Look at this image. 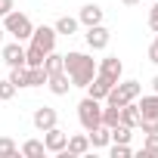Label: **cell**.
I'll return each mask as SVG.
<instances>
[{
    "label": "cell",
    "mask_w": 158,
    "mask_h": 158,
    "mask_svg": "<svg viewBox=\"0 0 158 158\" xmlns=\"http://www.w3.org/2000/svg\"><path fill=\"white\" fill-rule=\"evenodd\" d=\"M16 10V3H13V0H0V19H3L6 13H13Z\"/></svg>",
    "instance_id": "cell-31"
},
{
    "label": "cell",
    "mask_w": 158,
    "mask_h": 158,
    "mask_svg": "<svg viewBox=\"0 0 158 158\" xmlns=\"http://www.w3.org/2000/svg\"><path fill=\"white\" fill-rule=\"evenodd\" d=\"M77 22L81 25H99L102 22V6L99 3H87V6H81V13H77Z\"/></svg>",
    "instance_id": "cell-12"
},
{
    "label": "cell",
    "mask_w": 158,
    "mask_h": 158,
    "mask_svg": "<svg viewBox=\"0 0 158 158\" xmlns=\"http://www.w3.org/2000/svg\"><path fill=\"white\" fill-rule=\"evenodd\" d=\"M121 3H124V6H136V3H139V0H121Z\"/></svg>",
    "instance_id": "cell-32"
},
{
    "label": "cell",
    "mask_w": 158,
    "mask_h": 158,
    "mask_svg": "<svg viewBox=\"0 0 158 158\" xmlns=\"http://www.w3.org/2000/svg\"><path fill=\"white\" fill-rule=\"evenodd\" d=\"M149 28H152V31L158 34V3H155V6L149 10Z\"/></svg>",
    "instance_id": "cell-29"
},
{
    "label": "cell",
    "mask_w": 158,
    "mask_h": 158,
    "mask_svg": "<svg viewBox=\"0 0 158 158\" xmlns=\"http://www.w3.org/2000/svg\"><path fill=\"white\" fill-rule=\"evenodd\" d=\"M90 152V139H87V133H71L68 136V143H65V155H87Z\"/></svg>",
    "instance_id": "cell-11"
},
{
    "label": "cell",
    "mask_w": 158,
    "mask_h": 158,
    "mask_svg": "<svg viewBox=\"0 0 158 158\" xmlns=\"http://www.w3.org/2000/svg\"><path fill=\"white\" fill-rule=\"evenodd\" d=\"M47 87H50V93H56V96H65V93L71 90V77H68L65 71L47 74Z\"/></svg>",
    "instance_id": "cell-10"
},
{
    "label": "cell",
    "mask_w": 158,
    "mask_h": 158,
    "mask_svg": "<svg viewBox=\"0 0 158 158\" xmlns=\"http://www.w3.org/2000/svg\"><path fill=\"white\" fill-rule=\"evenodd\" d=\"M139 93H143V84H139V81H118V84L106 93V99H102V102H109V106H118V109H121V106L133 102Z\"/></svg>",
    "instance_id": "cell-2"
},
{
    "label": "cell",
    "mask_w": 158,
    "mask_h": 158,
    "mask_svg": "<svg viewBox=\"0 0 158 158\" xmlns=\"http://www.w3.org/2000/svg\"><path fill=\"white\" fill-rule=\"evenodd\" d=\"M109 130H112V143H130V136H133L127 124H115V127H109Z\"/></svg>",
    "instance_id": "cell-23"
},
{
    "label": "cell",
    "mask_w": 158,
    "mask_h": 158,
    "mask_svg": "<svg viewBox=\"0 0 158 158\" xmlns=\"http://www.w3.org/2000/svg\"><path fill=\"white\" fill-rule=\"evenodd\" d=\"M96 74H102L106 81L115 87V84L121 81V74H124V65H121V59H118V56H106V59L96 65Z\"/></svg>",
    "instance_id": "cell-5"
},
{
    "label": "cell",
    "mask_w": 158,
    "mask_h": 158,
    "mask_svg": "<svg viewBox=\"0 0 158 158\" xmlns=\"http://www.w3.org/2000/svg\"><path fill=\"white\" fill-rule=\"evenodd\" d=\"M65 143H68V133H65V130H59V127H50V130H44V146H47V152L59 155V152L65 149Z\"/></svg>",
    "instance_id": "cell-7"
},
{
    "label": "cell",
    "mask_w": 158,
    "mask_h": 158,
    "mask_svg": "<svg viewBox=\"0 0 158 158\" xmlns=\"http://www.w3.org/2000/svg\"><path fill=\"white\" fill-rule=\"evenodd\" d=\"M13 96H16V84L10 81V77H3V81H0V102H6Z\"/></svg>",
    "instance_id": "cell-27"
},
{
    "label": "cell",
    "mask_w": 158,
    "mask_h": 158,
    "mask_svg": "<svg viewBox=\"0 0 158 158\" xmlns=\"http://www.w3.org/2000/svg\"><path fill=\"white\" fill-rule=\"evenodd\" d=\"M136 106H139V118H158V93L143 96V102H136Z\"/></svg>",
    "instance_id": "cell-16"
},
{
    "label": "cell",
    "mask_w": 158,
    "mask_h": 158,
    "mask_svg": "<svg viewBox=\"0 0 158 158\" xmlns=\"http://www.w3.org/2000/svg\"><path fill=\"white\" fill-rule=\"evenodd\" d=\"M121 124H127L130 130L139 127V106H136V99L127 102V106H121Z\"/></svg>",
    "instance_id": "cell-15"
},
{
    "label": "cell",
    "mask_w": 158,
    "mask_h": 158,
    "mask_svg": "<svg viewBox=\"0 0 158 158\" xmlns=\"http://www.w3.org/2000/svg\"><path fill=\"white\" fill-rule=\"evenodd\" d=\"M47 152V146L40 143V139H28L25 146H22V155H28V158H40Z\"/></svg>",
    "instance_id": "cell-22"
},
{
    "label": "cell",
    "mask_w": 158,
    "mask_h": 158,
    "mask_svg": "<svg viewBox=\"0 0 158 158\" xmlns=\"http://www.w3.org/2000/svg\"><path fill=\"white\" fill-rule=\"evenodd\" d=\"M84 90H87V96H93V99H99V102H102V99H106V93L112 90V84L106 81L102 74H96V77H93V81H90Z\"/></svg>",
    "instance_id": "cell-14"
},
{
    "label": "cell",
    "mask_w": 158,
    "mask_h": 158,
    "mask_svg": "<svg viewBox=\"0 0 158 158\" xmlns=\"http://www.w3.org/2000/svg\"><path fill=\"white\" fill-rule=\"evenodd\" d=\"M44 68H47V74H56V71H65V62H62V56L59 53H47V59H44Z\"/></svg>",
    "instance_id": "cell-19"
},
{
    "label": "cell",
    "mask_w": 158,
    "mask_h": 158,
    "mask_svg": "<svg viewBox=\"0 0 158 158\" xmlns=\"http://www.w3.org/2000/svg\"><path fill=\"white\" fill-rule=\"evenodd\" d=\"M152 90H155V93H158V74H155V77H152Z\"/></svg>",
    "instance_id": "cell-33"
},
{
    "label": "cell",
    "mask_w": 158,
    "mask_h": 158,
    "mask_svg": "<svg viewBox=\"0 0 158 158\" xmlns=\"http://www.w3.org/2000/svg\"><path fill=\"white\" fill-rule=\"evenodd\" d=\"M84 40H87V47H90V50H106V47H109V40H112V34H109V28L99 22V25H90V28H87Z\"/></svg>",
    "instance_id": "cell-6"
},
{
    "label": "cell",
    "mask_w": 158,
    "mask_h": 158,
    "mask_svg": "<svg viewBox=\"0 0 158 158\" xmlns=\"http://www.w3.org/2000/svg\"><path fill=\"white\" fill-rule=\"evenodd\" d=\"M47 84V68L44 65H28V87H44Z\"/></svg>",
    "instance_id": "cell-18"
},
{
    "label": "cell",
    "mask_w": 158,
    "mask_h": 158,
    "mask_svg": "<svg viewBox=\"0 0 158 158\" xmlns=\"http://www.w3.org/2000/svg\"><path fill=\"white\" fill-rule=\"evenodd\" d=\"M139 130L143 133H158V118H139Z\"/></svg>",
    "instance_id": "cell-28"
},
{
    "label": "cell",
    "mask_w": 158,
    "mask_h": 158,
    "mask_svg": "<svg viewBox=\"0 0 158 158\" xmlns=\"http://www.w3.org/2000/svg\"><path fill=\"white\" fill-rule=\"evenodd\" d=\"M10 81L16 84V90H19V87H28V65H16V68L10 71Z\"/></svg>",
    "instance_id": "cell-21"
},
{
    "label": "cell",
    "mask_w": 158,
    "mask_h": 158,
    "mask_svg": "<svg viewBox=\"0 0 158 158\" xmlns=\"http://www.w3.org/2000/svg\"><path fill=\"white\" fill-rule=\"evenodd\" d=\"M102 124H106V127H115V124H121V109L106 102V109H102Z\"/></svg>",
    "instance_id": "cell-20"
},
{
    "label": "cell",
    "mask_w": 158,
    "mask_h": 158,
    "mask_svg": "<svg viewBox=\"0 0 158 158\" xmlns=\"http://www.w3.org/2000/svg\"><path fill=\"white\" fill-rule=\"evenodd\" d=\"M109 155H112V158H130L133 149H130V143H115V146L109 149Z\"/></svg>",
    "instance_id": "cell-26"
},
{
    "label": "cell",
    "mask_w": 158,
    "mask_h": 158,
    "mask_svg": "<svg viewBox=\"0 0 158 158\" xmlns=\"http://www.w3.org/2000/svg\"><path fill=\"white\" fill-rule=\"evenodd\" d=\"M34 127L44 133V130H50V127H56V121H59V115H56V109H50V106H40V109H34Z\"/></svg>",
    "instance_id": "cell-8"
},
{
    "label": "cell",
    "mask_w": 158,
    "mask_h": 158,
    "mask_svg": "<svg viewBox=\"0 0 158 158\" xmlns=\"http://www.w3.org/2000/svg\"><path fill=\"white\" fill-rule=\"evenodd\" d=\"M16 155H19V146L10 136H0V158H16Z\"/></svg>",
    "instance_id": "cell-25"
},
{
    "label": "cell",
    "mask_w": 158,
    "mask_h": 158,
    "mask_svg": "<svg viewBox=\"0 0 158 158\" xmlns=\"http://www.w3.org/2000/svg\"><path fill=\"white\" fill-rule=\"evenodd\" d=\"M3 62H6L10 68L25 65V47H22V40H13V44L3 47Z\"/></svg>",
    "instance_id": "cell-9"
},
{
    "label": "cell",
    "mask_w": 158,
    "mask_h": 158,
    "mask_svg": "<svg viewBox=\"0 0 158 158\" xmlns=\"http://www.w3.org/2000/svg\"><path fill=\"white\" fill-rule=\"evenodd\" d=\"M149 62H152V65H158V34H155V40L149 44Z\"/></svg>",
    "instance_id": "cell-30"
},
{
    "label": "cell",
    "mask_w": 158,
    "mask_h": 158,
    "mask_svg": "<svg viewBox=\"0 0 158 158\" xmlns=\"http://www.w3.org/2000/svg\"><path fill=\"white\" fill-rule=\"evenodd\" d=\"M65 62V74L71 77V87H87L93 77H96V59L87 56V53H65L62 56Z\"/></svg>",
    "instance_id": "cell-1"
},
{
    "label": "cell",
    "mask_w": 158,
    "mask_h": 158,
    "mask_svg": "<svg viewBox=\"0 0 158 158\" xmlns=\"http://www.w3.org/2000/svg\"><path fill=\"white\" fill-rule=\"evenodd\" d=\"M158 155V133H146V143H143V158H155Z\"/></svg>",
    "instance_id": "cell-24"
},
{
    "label": "cell",
    "mask_w": 158,
    "mask_h": 158,
    "mask_svg": "<svg viewBox=\"0 0 158 158\" xmlns=\"http://www.w3.org/2000/svg\"><path fill=\"white\" fill-rule=\"evenodd\" d=\"M77 121H81L84 130H93L102 124V102L93 99V96H84L81 102H77Z\"/></svg>",
    "instance_id": "cell-3"
},
{
    "label": "cell",
    "mask_w": 158,
    "mask_h": 158,
    "mask_svg": "<svg viewBox=\"0 0 158 158\" xmlns=\"http://www.w3.org/2000/svg\"><path fill=\"white\" fill-rule=\"evenodd\" d=\"M0 44H3V25H0Z\"/></svg>",
    "instance_id": "cell-34"
},
{
    "label": "cell",
    "mask_w": 158,
    "mask_h": 158,
    "mask_svg": "<svg viewBox=\"0 0 158 158\" xmlns=\"http://www.w3.org/2000/svg\"><path fill=\"white\" fill-rule=\"evenodd\" d=\"M87 139H90V149H106V146L112 143V130H109L106 124H99V127L87 130Z\"/></svg>",
    "instance_id": "cell-13"
},
{
    "label": "cell",
    "mask_w": 158,
    "mask_h": 158,
    "mask_svg": "<svg viewBox=\"0 0 158 158\" xmlns=\"http://www.w3.org/2000/svg\"><path fill=\"white\" fill-rule=\"evenodd\" d=\"M31 31H34V25H31V19L25 13H16L13 10V13L3 16V34H13L16 40H28Z\"/></svg>",
    "instance_id": "cell-4"
},
{
    "label": "cell",
    "mask_w": 158,
    "mask_h": 158,
    "mask_svg": "<svg viewBox=\"0 0 158 158\" xmlns=\"http://www.w3.org/2000/svg\"><path fill=\"white\" fill-rule=\"evenodd\" d=\"M77 19H71V16H62V19H56V34H65V37H71V34H77Z\"/></svg>",
    "instance_id": "cell-17"
}]
</instances>
